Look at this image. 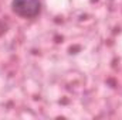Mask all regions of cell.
Segmentation results:
<instances>
[{"mask_svg":"<svg viewBox=\"0 0 122 120\" xmlns=\"http://www.w3.org/2000/svg\"><path fill=\"white\" fill-rule=\"evenodd\" d=\"M11 10L23 18H34L41 11V1L40 0H11Z\"/></svg>","mask_w":122,"mask_h":120,"instance_id":"obj_1","label":"cell"}]
</instances>
